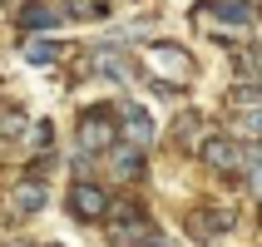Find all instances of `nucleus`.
Here are the masks:
<instances>
[{
    "label": "nucleus",
    "mask_w": 262,
    "mask_h": 247,
    "mask_svg": "<svg viewBox=\"0 0 262 247\" xmlns=\"http://www.w3.org/2000/svg\"><path fill=\"white\" fill-rule=\"evenodd\" d=\"M233 222H237V213L218 203V208H198V213H188V233L198 237V242H213V237L233 233Z\"/></svg>",
    "instance_id": "6e6552de"
},
{
    "label": "nucleus",
    "mask_w": 262,
    "mask_h": 247,
    "mask_svg": "<svg viewBox=\"0 0 262 247\" xmlns=\"http://www.w3.org/2000/svg\"><path fill=\"white\" fill-rule=\"evenodd\" d=\"M79 20H109V5H104V0H89V5H79Z\"/></svg>",
    "instance_id": "f3484780"
},
{
    "label": "nucleus",
    "mask_w": 262,
    "mask_h": 247,
    "mask_svg": "<svg viewBox=\"0 0 262 247\" xmlns=\"http://www.w3.org/2000/svg\"><path fill=\"white\" fill-rule=\"evenodd\" d=\"M237 133L243 139H262V104H243L237 109Z\"/></svg>",
    "instance_id": "4468645a"
},
{
    "label": "nucleus",
    "mask_w": 262,
    "mask_h": 247,
    "mask_svg": "<svg viewBox=\"0 0 262 247\" xmlns=\"http://www.w3.org/2000/svg\"><path fill=\"white\" fill-rule=\"evenodd\" d=\"M59 55H64V44L50 40V35H35V40L25 44V59H30V64H55Z\"/></svg>",
    "instance_id": "ddd939ff"
},
{
    "label": "nucleus",
    "mask_w": 262,
    "mask_h": 247,
    "mask_svg": "<svg viewBox=\"0 0 262 247\" xmlns=\"http://www.w3.org/2000/svg\"><path fill=\"white\" fill-rule=\"evenodd\" d=\"M119 129H124V139H129V144H154V114H148L144 104H124V114H119Z\"/></svg>",
    "instance_id": "9b49d317"
},
{
    "label": "nucleus",
    "mask_w": 262,
    "mask_h": 247,
    "mask_svg": "<svg viewBox=\"0 0 262 247\" xmlns=\"http://www.w3.org/2000/svg\"><path fill=\"white\" fill-rule=\"evenodd\" d=\"M144 247H168V237H159V233H154V237H148Z\"/></svg>",
    "instance_id": "6ab92c4d"
},
{
    "label": "nucleus",
    "mask_w": 262,
    "mask_h": 247,
    "mask_svg": "<svg viewBox=\"0 0 262 247\" xmlns=\"http://www.w3.org/2000/svg\"><path fill=\"white\" fill-rule=\"evenodd\" d=\"M109 168H114V178H124V183H139V178H144V148L129 144V139H114V144H109Z\"/></svg>",
    "instance_id": "1a4fd4ad"
},
{
    "label": "nucleus",
    "mask_w": 262,
    "mask_h": 247,
    "mask_svg": "<svg viewBox=\"0 0 262 247\" xmlns=\"http://www.w3.org/2000/svg\"><path fill=\"white\" fill-rule=\"evenodd\" d=\"M70 213L79 222H104V213H109V193H104L99 183L79 178V183L70 188Z\"/></svg>",
    "instance_id": "0eeeda50"
},
{
    "label": "nucleus",
    "mask_w": 262,
    "mask_h": 247,
    "mask_svg": "<svg viewBox=\"0 0 262 247\" xmlns=\"http://www.w3.org/2000/svg\"><path fill=\"white\" fill-rule=\"evenodd\" d=\"M104 222H109V242L114 247H144L148 237H154V222H148L134 203H109Z\"/></svg>",
    "instance_id": "7ed1b4c3"
},
{
    "label": "nucleus",
    "mask_w": 262,
    "mask_h": 247,
    "mask_svg": "<svg viewBox=\"0 0 262 247\" xmlns=\"http://www.w3.org/2000/svg\"><path fill=\"white\" fill-rule=\"evenodd\" d=\"M198 159H203L213 173H237V168L248 163V148L237 144V139H228V133H208L203 144H198Z\"/></svg>",
    "instance_id": "20e7f679"
},
{
    "label": "nucleus",
    "mask_w": 262,
    "mask_h": 247,
    "mask_svg": "<svg viewBox=\"0 0 262 247\" xmlns=\"http://www.w3.org/2000/svg\"><path fill=\"white\" fill-rule=\"evenodd\" d=\"M0 139H25V114L20 109H0Z\"/></svg>",
    "instance_id": "2eb2a0df"
},
{
    "label": "nucleus",
    "mask_w": 262,
    "mask_h": 247,
    "mask_svg": "<svg viewBox=\"0 0 262 247\" xmlns=\"http://www.w3.org/2000/svg\"><path fill=\"white\" fill-rule=\"evenodd\" d=\"M10 203L20 218H30V213H45V203H50V183L45 178H20L10 188Z\"/></svg>",
    "instance_id": "9d476101"
},
{
    "label": "nucleus",
    "mask_w": 262,
    "mask_h": 247,
    "mask_svg": "<svg viewBox=\"0 0 262 247\" xmlns=\"http://www.w3.org/2000/svg\"><path fill=\"white\" fill-rule=\"evenodd\" d=\"M257 99H262V79H257Z\"/></svg>",
    "instance_id": "aec40b11"
},
{
    "label": "nucleus",
    "mask_w": 262,
    "mask_h": 247,
    "mask_svg": "<svg viewBox=\"0 0 262 247\" xmlns=\"http://www.w3.org/2000/svg\"><path fill=\"white\" fill-rule=\"evenodd\" d=\"M30 133V148H35V153H50V144H55V129H50V119H45V124H35V129H25Z\"/></svg>",
    "instance_id": "dca6fc26"
},
{
    "label": "nucleus",
    "mask_w": 262,
    "mask_h": 247,
    "mask_svg": "<svg viewBox=\"0 0 262 247\" xmlns=\"http://www.w3.org/2000/svg\"><path fill=\"white\" fill-rule=\"evenodd\" d=\"M148 64H154V79H148V89L154 94H178L183 89V79L193 74V59L178 50V44H148Z\"/></svg>",
    "instance_id": "f257e3e1"
},
{
    "label": "nucleus",
    "mask_w": 262,
    "mask_h": 247,
    "mask_svg": "<svg viewBox=\"0 0 262 247\" xmlns=\"http://www.w3.org/2000/svg\"><path fill=\"white\" fill-rule=\"evenodd\" d=\"M114 109L109 104H94V109H84L79 114V153L84 159H94V153H109V144L119 139V124H114Z\"/></svg>",
    "instance_id": "f03ea898"
},
{
    "label": "nucleus",
    "mask_w": 262,
    "mask_h": 247,
    "mask_svg": "<svg viewBox=\"0 0 262 247\" xmlns=\"http://www.w3.org/2000/svg\"><path fill=\"white\" fill-rule=\"evenodd\" d=\"M20 25H25L30 35H45V30H59V25H64V10L50 5V0H30L25 10H20Z\"/></svg>",
    "instance_id": "f8f14e48"
},
{
    "label": "nucleus",
    "mask_w": 262,
    "mask_h": 247,
    "mask_svg": "<svg viewBox=\"0 0 262 247\" xmlns=\"http://www.w3.org/2000/svg\"><path fill=\"white\" fill-rule=\"evenodd\" d=\"M84 70L89 74H104V79H114V84H129V74H134V64H129V55H124V44H94L84 55Z\"/></svg>",
    "instance_id": "423d86ee"
},
{
    "label": "nucleus",
    "mask_w": 262,
    "mask_h": 247,
    "mask_svg": "<svg viewBox=\"0 0 262 247\" xmlns=\"http://www.w3.org/2000/svg\"><path fill=\"white\" fill-rule=\"evenodd\" d=\"M257 20L248 0H203L198 5V25H228V30H248Z\"/></svg>",
    "instance_id": "39448f33"
},
{
    "label": "nucleus",
    "mask_w": 262,
    "mask_h": 247,
    "mask_svg": "<svg viewBox=\"0 0 262 247\" xmlns=\"http://www.w3.org/2000/svg\"><path fill=\"white\" fill-rule=\"evenodd\" d=\"M0 247H40V242H30V237H10V242H0Z\"/></svg>",
    "instance_id": "a211bd4d"
}]
</instances>
